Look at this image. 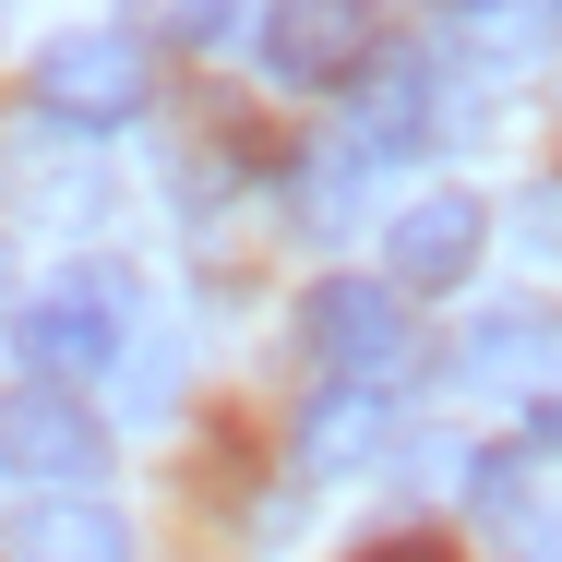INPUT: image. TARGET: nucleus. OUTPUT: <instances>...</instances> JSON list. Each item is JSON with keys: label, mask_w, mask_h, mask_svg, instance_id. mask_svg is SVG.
Here are the masks:
<instances>
[{"label": "nucleus", "mask_w": 562, "mask_h": 562, "mask_svg": "<svg viewBox=\"0 0 562 562\" xmlns=\"http://www.w3.org/2000/svg\"><path fill=\"white\" fill-rule=\"evenodd\" d=\"M36 109L85 120V132L144 120L156 109V48H144L132 24H72V36H48V48H36Z\"/></svg>", "instance_id": "1"}, {"label": "nucleus", "mask_w": 562, "mask_h": 562, "mask_svg": "<svg viewBox=\"0 0 562 562\" xmlns=\"http://www.w3.org/2000/svg\"><path fill=\"white\" fill-rule=\"evenodd\" d=\"M12 336H24V371H36V383H60V395H72V383H85V371H109L120 336H132V276H120V263H72L48 300H24V324H12Z\"/></svg>", "instance_id": "2"}, {"label": "nucleus", "mask_w": 562, "mask_h": 562, "mask_svg": "<svg viewBox=\"0 0 562 562\" xmlns=\"http://www.w3.org/2000/svg\"><path fill=\"white\" fill-rule=\"evenodd\" d=\"M479 251H491V204L467 180H443V192H419L407 216L383 227V288L395 300H443L454 276H479Z\"/></svg>", "instance_id": "3"}, {"label": "nucleus", "mask_w": 562, "mask_h": 562, "mask_svg": "<svg viewBox=\"0 0 562 562\" xmlns=\"http://www.w3.org/2000/svg\"><path fill=\"white\" fill-rule=\"evenodd\" d=\"M300 324L324 347V383H383V371L407 359V300H395L383 276H324Z\"/></svg>", "instance_id": "4"}, {"label": "nucleus", "mask_w": 562, "mask_h": 562, "mask_svg": "<svg viewBox=\"0 0 562 562\" xmlns=\"http://www.w3.org/2000/svg\"><path fill=\"white\" fill-rule=\"evenodd\" d=\"M371 60V0H263V72L324 97V85H359Z\"/></svg>", "instance_id": "5"}, {"label": "nucleus", "mask_w": 562, "mask_h": 562, "mask_svg": "<svg viewBox=\"0 0 562 562\" xmlns=\"http://www.w3.org/2000/svg\"><path fill=\"white\" fill-rule=\"evenodd\" d=\"M0 467H24V479H48V491H97L109 431H97L60 383H24V395H0Z\"/></svg>", "instance_id": "6"}, {"label": "nucleus", "mask_w": 562, "mask_h": 562, "mask_svg": "<svg viewBox=\"0 0 562 562\" xmlns=\"http://www.w3.org/2000/svg\"><path fill=\"white\" fill-rule=\"evenodd\" d=\"M371 443H383V383H324L312 419H300V467L336 479L347 454H371Z\"/></svg>", "instance_id": "7"}, {"label": "nucleus", "mask_w": 562, "mask_h": 562, "mask_svg": "<svg viewBox=\"0 0 562 562\" xmlns=\"http://www.w3.org/2000/svg\"><path fill=\"white\" fill-rule=\"evenodd\" d=\"M24 562H132V527L109 503H36L24 515Z\"/></svg>", "instance_id": "8"}, {"label": "nucleus", "mask_w": 562, "mask_h": 562, "mask_svg": "<svg viewBox=\"0 0 562 562\" xmlns=\"http://www.w3.org/2000/svg\"><path fill=\"white\" fill-rule=\"evenodd\" d=\"M503 359H527L515 383H551L562 371V324L551 312H491V324H467V371H479V383H503Z\"/></svg>", "instance_id": "9"}, {"label": "nucleus", "mask_w": 562, "mask_h": 562, "mask_svg": "<svg viewBox=\"0 0 562 562\" xmlns=\"http://www.w3.org/2000/svg\"><path fill=\"white\" fill-rule=\"evenodd\" d=\"M144 24H168V36L192 48V36H216V24H227V0H144ZM144 24H132V36H144Z\"/></svg>", "instance_id": "10"}, {"label": "nucleus", "mask_w": 562, "mask_h": 562, "mask_svg": "<svg viewBox=\"0 0 562 562\" xmlns=\"http://www.w3.org/2000/svg\"><path fill=\"white\" fill-rule=\"evenodd\" d=\"M527 454H562V407H539V419H527Z\"/></svg>", "instance_id": "11"}, {"label": "nucleus", "mask_w": 562, "mask_h": 562, "mask_svg": "<svg viewBox=\"0 0 562 562\" xmlns=\"http://www.w3.org/2000/svg\"><path fill=\"white\" fill-rule=\"evenodd\" d=\"M371 562H454V551H431V539H395V551H371Z\"/></svg>", "instance_id": "12"}, {"label": "nucleus", "mask_w": 562, "mask_h": 562, "mask_svg": "<svg viewBox=\"0 0 562 562\" xmlns=\"http://www.w3.org/2000/svg\"><path fill=\"white\" fill-rule=\"evenodd\" d=\"M551 36H562V0H551Z\"/></svg>", "instance_id": "13"}]
</instances>
